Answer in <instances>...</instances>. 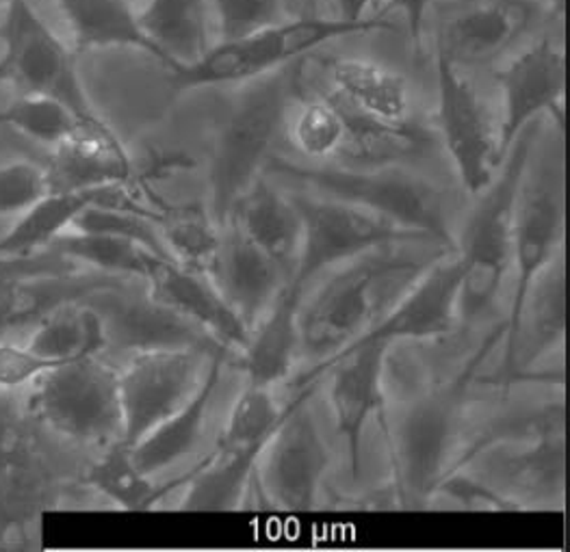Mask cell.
<instances>
[{
    "mask_svg": "<svg viewBox=\"0 0 570 552\" xmlns=\"http://www.w3.org/2000/svg\"><path fill=\"white\" fill-rule=\"evenodd\" d=\"M503 338V323L490 332L466 366L445 386L414 398L386 432L397 501L406 507L432 503L436 485L451 464L469 405L471 386Z\"/></svg>",
    "mask_w": 570,
    "mask_h": 552,
    "instance_id": "obj_1",
    "label": "cell"
},
{
    "mask_svg": "<svg viewBox=\"0 0 570 552\" xmlns=\"http://www.w3.org/2000/svg\"><path fill=\"white\" fill-rule=\"evenodd\" d=\"M302 66L245 82L228 114L219 121L208 160L210 213L226 226L237 199L263 176L276 139L299 96Z\"/></svg>",
    "mask_w": 570,
    "mask_h": 552,
    "instance_id": "obj_2",
    "label": "cell"
},
{
    "mask_svg": "<svg viewBox=\"0 0 570 552\" xmlns=\"http://www.w3.org/2000/svg\"><path fill=\"white\" fill-rule=\"evenodd\" d=\"M544 118L533 119L508 148L494 180L478 196L460 243L462 284L458 297V321L473 323L487 315L499 297L512 267L514 201L528 169L533 148L540 139Z\"/></svg>",
    "mask_w": 570,
    "mask_h": 552,
    "instance_id": "obj_3",
    "label": "cell"
},
{
    "mask_svg": "<svg viewBox=\"0 0 570 552\" xmlns=\"http://www.w3.org/2000/svg\"><path fill=\"white\" fill-rule=\"evenodd\" d=\"M393 29L395 24L389 18L345 20L338 16H295L239 40L213 43L203 59L171 72L174 87L185 91L217 85H245L249 80L285 70L330 41Z\"/></svg>",
    "mask_w": 570,
    "mask_h": 552,
    "instance_id": "obj_4",
    "label": "cell"
},
{
    "mask_svg": "<svg viewBox=\"0 0 570 552\" xmlns=\"http://www.w3.org/2000/svg\"><path fill=\"white\" fill-rule=\"evenodd\" d=\"M389 245L354 258L299 308V347L315 362L330 357L361 336L393 282L416 279L439 256L414 258Z\"/></svg>",
    "mask_w": 570,
    "mask_h": 552,
    "instance_id": "obj_5",
    "label": "cell"
},
{
    "mask_svg": "<svg viewBox=\"0 0 570 552\" xmlns=\"http://www.w3.org/2000/svg\"><path fill=\"white\" fill-rule=\"evenodd\" d=\"M278 178H286L320 191L324 198L347 201L371 215H377L406 230L421 233L434 243L455 249L449 230L443 194L416 174L395 165L354 169V167H304L286 158L272 157L265 165Z\"/></svg>",
    "mask_w": 570,
    "mask_h": 552,
    "instance_id": "obj_6",
    "label": "cell"
},
{
    "mask_svg": "<svg viewBox=\"0 0 570 552\" xmlns=\"http://www.w3.org/2000/svg\"><path fill=\"white\" fill-rule=\"evenodd\" d=\"M567 238V165H564V132L556 139V150L540 158L538 167L523 174L517 201H514V228H512V265L514 288L512 306L503 323V359H501V386H512V355L519 315L530 290L531 282L547 269L562 252Z\"/></svg>",
    "mask_w": 570,
    "mask_h": 552,
    "instance_id": "obj_7",
    "label": "cell"
},
{
    "mask_svg": "<svg viewBox=\"0 0 570 552\" xmlns=\"http://www.w3.org/2000/svg\"><path fill=\"white\" fill-rule=\"evenodd\" d=\"M31 386L29 410L52 432L81 444L122 440L118 371L100 355L57 364Z\"/></svg>",
    "mask_w": 570,
    "mask_h": 552,
    "instance_id": "obj_8",
    "label": "cell"
},
{
    "mask_svg": "<svg viewBox=\"0 0 570 552\" xmlns=\"http://www.w3.org/2000/svg\"><path fill=\"white\" fill-rule=\"evenodd\" d=\"M317 386L302 388L288 401L285 418L263 446L254 481L267 503L283 512H311L322 501L330 451L308 407Z\"/></svg>",
    "mask_w": 570,
    "mask_h": 552,
    "instance_id": "obj_9",
    "label": "cell"
},
{
    "mask_svg": "<svg viewBox=\"0 0 570 552\" xmlns=\"http://www.w3.org/2000/svg\"><path fill=\"white\" fill-rule=\"evenodd\" d=\"M462 284V260L439 256L421 276L416 277L404 297L393 304L386 315L375 318L367 329L356 336L341 352L315 362L306 373H302L293 388L302 391L308 386H320L324 382L327 368L356 349H363L375 343L395 345L400 341H430L441 338L453 332L458 323V297Z\"/></svg>",
    "mask_w": 570,
    "mask_h": 552,
    "instance_id": "obj_10",
    "label": "cell"
},
{
    "mask_svg": "<svg viewBox=\"0 0 570 552\" xmlns=\"http://www.w3.org/2000/svg\"><path fill=\"white\" fill-rule=\"evenodd\" d=\"M0 80L18 85L22 93L57 98L79 118H100L85 93L77 52L43 24L29 0H7Z\"/></svg>",
    "mask_w": 570,
    "mask_h": 552,
    "instance_id": "obj_11",
    "label": "cell"
},
{
    "mask_svg": "<svg viewBox=\"0 0 570 552\" xmlns=\"http://www.w3.org/2000/svg\"><path fill=\"white\" fill-rule=\"evenodd\" d=\"M288 196L302 217V249L291 279L304 288L327 267L354 260L373 249L406 243H434L421 233L406 230L347 201L311 194Z\"/></svg>",
    "mask_w": 570,
    "mask_h": 552,
    "instance_id": "obj_12",
    "label": "cell"
},
{
    "mask_svg": "<svg viewBox=\"0 0 570 552\" xmlns=\"http://www.w3.org/2000/svg\"><path fill=\"white\" fill-rule=\"evenodd\" d=\"M210 359V357H208ZM206 352L200 347L139 349L118 371L122 440L132 446L180 410L206 373Z\"/></svg>",
    "mask_w": 570,
    "mask_h": 552,
    "instance_id": "obj_13",
    "label": "cell"
},
{
    "mask_svg": "<svg viewBox=\"0 0 570 552\" xmlns=\"http://www.w3.org/2000/svg\"><path fill=\"white\" fill-rule=\"evenodd\" d=\"M462 471L523 510H562L567 496V427L523 442L499 444L473 457Z\"/></svg>",
    "mask_w": 570,
    "mask_h": 552,
    "instance_id": "obj_14",
    "label": "cell"
},
{
    "mask_svg": "<svg viewBox=\"0 0 570 552\" xmlns=\"http://www.w3.org/2000/svg\"><path fill=\"white\" fill-rule=\"evenodd\" d=\"M549 16H562L551 0L455 2L439 18L436 55L455 68L487 66Z\"/></svg>",
    "mask_w": 570,
    "mask_h": 552,
    "instance_id": "obj_15",
    "label": "cell"
},
{
    "mask_svg": "<svg viewBox=\"0 0 570 552\" xmlns=\"http://www.w3.org/2000/svg\"><path fill=\"white\" fill-rule=\"evenodd\" d=\"M439 126L443 146L462 187L480 196L497 176L503 160L499 148V126L475 87L460 75V68L436 55Z\"/></svg>",
    "mask_w": 570,
    "mask_h": 552,
    "instance_id": "obj_16",
    "label": "cell"
},
{
    "mask_svg": "<svg viewBox=\"0 0 570 552\" xmlns=\"http://www.w3.org/2000/svg\"><path fill=\"white\" fill-rule=\"evenodd\" d=\"M501 87L499 148L505 157L512 141L533 119H553L564 130L567 52L553 40H540L497 72Z\"/></svg>",
    "mask_w": 570,
    "mask_h": 552,
    "instance_id": "obj_17",
    "label": "cell"
},
{
    "mask_svg": "<svg viewBox=\"0 0 570 552\" xmlns=\"http://www.w3.org/2000/svg\"><path fill=\"white\" fill-rule=\"evenodd\" d=\"M393 345L375 343L341 357L327 368V398L334 430L343 437L354 481L363 474V440L368 423L384 412V373Z\"/></svg>",
    "mask_w": 570,
    "mask_h": 552,
    "instance_id": "obj_18",
    "label": "cell"
},
{
    "mask_svg": "<svg viewBox=\"0 0 570 552\" xmlns=\"http://www.w3.org/2000/svg\"><path fill=\"white\" fill-rule=\"evenodd\" d=\"M144 282L148 284V299L153 304L203 329L224 349L244 352L249 329L219 295L210 277L159 258Z\"/></svg>",
    "mask_w": 570,
    "mask_h": 552,
    "instance_id": "obj_19",
    "label": "cell"
},
{
    "mask_svg": "<svg viewBox=\"0 0 570 552\" xmlns=\"http://www.w3.org/2000/svg\"><path fill=\"white\" fill-rule=\"evenodd\" d=\"M139 167L107 121H85L81 128L52 148L46 165L50 191H89L107 185L137 183Z\"/></svg>",
    "mask_w": 570,
    "mask_h": 552,
    "instance_id": "obj_20",
    "label": "cell"
},
{
    "mask_svg": "<svg viewBox=\"0 0 570 552\" xmlns=\"http://www.w3.org/2000/svg\"><path fill=\"white\" fill-rule=\"evenodd\" d=\"M210 282L252 332L283 290L286 276L239 228L226 224Z\"/></svg>",
    "mask_w": 570,
    "mask_h": 552,
    "instance_id": "obj_21",
    "label": "cell"
},
{
    "mask_svg": "<svg viewBox=\"0 0 570 552\" xmlns=\"http://www.w3.org/2000/svg\"><path fill=\"white\" fill-rule=\"evenodd\" d=\"M567 336V269L564 252L531 282L525 295L512 355V384L528 377L531 368L556 349Z\"/></svg>",
    "mask_w": 570,
    "mask_h": 552,
    "instance_id": "obj_22",
    "label": "cell"
},
{
    "mask_svg": "<svg viewBox=\"0 0 570 552\" xmlns=\"http://www.w3.org/2000/svg\"><path fill=\"white\" fill-rule=\"evenodd\" d=\"M122 288V277L89 272L81 274H43V276L0 277V341L7 334L33 325L48 310L82 302L91 295L116 293Z\"/></svg>",
    "mask_w": 570,
    "mask_h": 552,
    "instance_id": "obj_23",
    "label": "cell"
},
{
    "mask_svg": "<svg viewBox=\"0 0 570 552\" xmlns=\"http://www.w3.org/2000/svg\"><path fill=\"white\" fill-rule=\"evenodd\" d=\"M226 355L228 349L217 347L210 354L203 384L198 386L194 396L169 418H165L164 423H159L153 432H148L130 446L132 462L141 473L155 476L165 469L178 464L200 446L208 421V410L222 382Z\"/></svg>",
    "mask_w": 570,
    "mask_h": 552,
    "instance_id": "obj_24",
    "label": "cell"
},
{
    "mask_svg": "<svg viewBox=\"0 0 570 552\" xmlns=\"http://www.w3.org/2000/svg\"><path fill=\"white\" fill-rule=\"evenodd\" d=\"M263 249L291 279L302 249V217L288 194L272 187L263 176L233 206L228 221ZM224 228V226H222Z\"/></svg>",
    "mask_w": 570,
    "mask_h": 552,
    "instance_id": "obj_25",
    "label": "cell"
},
{
    "mask_svg": "<svg viewBox=\"0 0 570 552\" xmlns=\"http://www.w3.org/2000/svg\"><path fill=\"white\" fill-rule=\"evenodd\" d=\"M320 68L324 72L320 82L356 111L386 124L412 119L410 85L400 72L352 57L320 59Z\"/></svg>",
    "mask_w": 570,
    "mask_h": 552,
    "instance_id": "obj_26",
    "label": "cell"
},
{
    "mask_svg": "<svg viewBox=\"0 0 570 552\" xmlns=\"http://www.w3.org/2000/svg\"><path fill=\"white\" fill-rule=\"evenodd\" d=\"M304 286L286 279L269 310L252 327L242 352V368L249 384L274 388L285 382L299 352V308Z\"/></svg>",
    "mask_w": 570,
    "mask_h": 552,
    "instance_id": "obj_27",
    "label": "cell"
},
{
    "mask_svg": "<svg viewBox=\"0 0 570 552\" xmlns=\"http://www.w3.org/2000/svg\"><path fill=\"white\" fill-rule=\"evenodd\" d=\"M311 87L326 93L338 109L345 124V144L338 157L345 158L350 165L389 167L407 158H423L430 152L434 139L414 119L406 124H386L356 111L338 96H334L320 80H313Z\"/></svg>",
    "mask_w": 570,
    "mask_h": 552,
    "instance_id": "obj_28",
    "label": "cell"
},
{
    "mask_svg": "<svg viewBox=\"0 0 570 552\" xmlns=\"http://www.w3.org/2000/svg\"><path fill=\"white\" fill-rule=\"evenodd\" d=\"M139 24L169 72L196 63L213 46L208 0H150L139 11Z\"/></svg>",
    "mask_w": 570,
    "mask_h": 552,
    "instance_id": "obj_29",
    "label": "cell"
},
{
    "mask_svg": "<svg viewBox=\"0 0 570 552\" xmlns=\"http://www.w3.org/2000/svg\"><path fill=\"white\" fill-rule=\"evenodd\" d=\"M139 191L159 215L157 224L169 258L185 269L210 277L222 245V226L210 208L200 201H169L150 185H141Z\"/></svg>",
    "mask_w": 570,
    "mask_h": 552,
    "instance_id": "obj_30",
    "label": "cell"
},
{
    "mask_svg": "<svg viewBox=\"0 0 570 552\" xmlns=\"http://www.w3.org/2000/svg\"><path fill=\"white\" fill-rule=\"evenodd\" d=\"M267 444V442H265ZM265 444L239 451L213 448L203 462L185 474L183 512H235L245 503L254 483L256 462Z\"/></svg>",
    "mask_w": 570,
    "mask_h": 552,
    "instance_id": "obj_31",
    "label": "cell"
},
{
    "mask_svg": "<svg viewBox=\"0 0 570 552\" xmlns=\"http://www.w3.org/2000/svg\"><path fill=\"white\" fill-rule=\"evenodd\" d=\"M75 50L137 48L159 61V52L139 24L130 0H57Z\"/></svg>",
    "mask_w": 570,
    "mask_h": 552,
    "instance_id": "obj_32",
    "label": "cell"
},
{
    "mask_svg": "<svg viewBox=\"0 0 570 552\" xmlns=\"http://www.w3.org/2000/svg\"><path fill=\"white\" fill-rule=\"evenodd\" d=\"M31 327L27 347L57 364L100 355L111 343L105 316L82 302H66L48 310Z\"/></svg>",
    "mask_w": 570,
    "mask_h": 552,
    "instance_id": "obj_33",
    "label": "cell"
},
{
    "mask_svg": "<svg viewBox=\"0 0 570 552\" xmlns=\"http://www.w3.org/2000/svg\"><path fill=\"white\" fill-rule=\"evenodd\" d=\"M85 481L124 512H150L164 503L169 492L185 485V474L159 485L150 474L137 469L130 446L124 440H116L89 466Z\"/></svg>",
    "mask_w": 570,
    "mask_h": 552,
    "instance_id": "obj_34",
    "label": "cell"
},
{
    "mask_svg": "<svg viewBox=\"0 0 570 552\" xmlns=\"http://www.w3.org/2000/svg\"><path fill=\"white\" fill-rule=\"evenodd\" d=\"M91 204L89 191H50L20 213V219L0 237V258H24L46 252L52 240L68 233L77 215Z\"/></svg>",
    "mask_w": 570,
    "mask_h": 552,
    "instance_id": "obj_35",
    "label": "cell"
},
{
    "mask_svg": "<svg viewBox=\"0 0 570 552\" xmlns=\"http://www.w3.org/2000/svg\"><path fill=\"white\" fill-rule=\"evenodd\" d=\"M48 249L57 252L59 256L77 265L91 267V272H100V274H109L122 279L126 277L146 279L150 269L155 267V263L161 258L155 252L146 249L144 245L126 238L75 233V230L59 235Z\"/></svg>",
    "mask_w": 570,
    "mask_h": 552,
    "instance_id": "obj_36",
    "label": "cell"
},
{
    "mask_svg": "<svg viewBox=\"0 0 570 552\" xmlns=\"http://www.w3.org/2000/svg\"><path fill=\"white\" fill-rule=\"evenodd\" d=\"M304 80L299 85V96L286 119L288 137L293 146L306 157L317 160L338 157L345 144L343 118L326 93H322L320 89L306 91Z\"/></svg>",
    "mask_w": 570,
    "mask_h": 552,
    "instance_id": "obj_37",
    "label": "cell"
},
{
    "mask_svg": "<svg viewBox=\"0 0 570 552\" xmlns=\"http://www.w3.org/2000/svg\"><path fill=\"white\" fill-rule=\"evenodd\" d=\"M85 121L94 119L79 118L61 100L41 93H22L0 111V126H9L48 148H57L70 139Z\"/></svg>",
    "mask_w": 570,
    "mask_h": 552,
    "instance_id": "obj_38",
    "label": "cell"
},
{
    "mask_svg": "<svg viewBox=\"0 0 570 552\" xmlns=\"http://www.w3.org/2000/svg\"><path fill=\"white\" fill-rule=\"evenodd\" d=\"M286 405H278L269 386L249 384L235 401L224 432L217 437L215 448L239 451L247 446L265 444L285 418Z\"/></svg>",
    "mask_w": 570,
    "mask_h": 552,
    "instance_id": "obj_39",
    "label": "cell"
},
{
    "mask_svg": "<svg viewBox=\"0 0 570 552\" xmlns=\"http://www.w3.org/2000/svg\"><path fill=\"white\" fill-rule=\"evenodd\" d=\"M219 41L239 40L299 16L295 0H208Z\"/></svg>",
    "mask_w": 570,
    "mask_h": 552,
    "instance_id": "obj_40",
    "label": "cell"
},
{
    "mask_svg": "<svg viewBox=\"0 0 570 552\" xmlns=\"http://www.w3.org/2000/svg\"><path fill=\"white\" fill-rule=\"evenodd\" d=\"M70 230L126 238V240L144 245L146 249L155 252L161 258L171 260L167 249H165L159 224L155 219L146 217V215H139V213L89 204L77 215V219L72 221Z\"/></svg>",
    "mask_w": 570,
    "mask_h": 552,
    "instance_id": "obj_41",
    "label": "cell"
},
{
    "mask_svg": "<svg viewBox=\"0 0 570 552\" xmlns=\"http://www.w3.org/2000/svg\"><path fill=\"white\" fill-rule=\"evenodd\" d=\"M50 194L46 167L33 160L0 165V217L20 215Z\"/></svg>",
    "mask_w": 570,
    "mask_h": 552,
    "instance_id": "obj_42",
    "label": "cell"
},
{
    "mask_svg": "<svg viewBox=\"0 0 570 552\" xmlns=\"http://www.w3.org/2000/svg\"><path fill=\"white\" fill-rule=\"evenodd\" d=\"M57 366V362L33 354L27 345L0 341V388H20L33 384L41 373Z\"/></svg>",
    "mask_w": 570,
    "mask_h": 552,
    "instance_id": "obj_43",
    "label": "cell"
},
{
    "mask_svg": "<svg viewBox=\"0 0 570 552\" xmlns=\"http://www.w3.org/2000/svg\"><path fill=\"white\" fill-rule=\"evenodd\" d=\"M79 265L59 256L52 249H46L24 258H0V277L43 276V274H70Z\"/></svg>",
    "mask_w": 570,
    "mask_h": 552,
    "instance_id": "obj_44",
    "label": "cell"
},
{
    "mask_svg": "<svg viewBox=\"0 0 570 552\" xmlns=\"http://www.w3.org/2000/svg\"><path fill=\"white\" fill-rule=\"evenodd\" d=\"M434 0H384L380 16L386 18L391 11H402L406 16L407 33L410 41L419 48L421 46V33H423V22L430 11Z\"/></svg>",
    "mask_w": 570,
    "mask_h": 552,
    "instance_id": "obj_45",
    "label": "cell"
},
{
    "mask_svg": "<svg viewBox=\"0 0 570 552\" xmlns=\"http://www.w3.org/2000/svg\"><path fill=\"white\" fill-rule=\"evenodd\" d=\"M338 9V18L345 20H368V18H382V4L384 0H334Z\"/></svg>",
    "mask_w": 570,
    "mask_h": 552,
    "instance_id": "obj_46",
    "label": "cell"
},
{
    "mask_svg": "<svg viewBox=\"0 0 570 552\" xmlns=\"http://www.w3.org/2000/svg\"><path fill=\"white\" fill-rule=\"evenodd\" d=\"M551 4H553L558 11H564V0H551Z\"/></svg>",
    "mask_w": 570,
    "mask_h": 552,
    "instance_id": "obj_47",
    "label": "cell"
},
{
    "mask_svg": "<svg viewBox=\"0 0 570 552\" xmlns=\"http://www.w3.org/2000/svg\"><path fill=\"white\" fill-rule=\"evenodd\" d=\"M0 2H7V0H0Z\"/></svg>",
    "mask_w": 570,
    "mask_h": 552,
    "instance_id": "obj_48",
    "label": "cell"
}]
</instances>
